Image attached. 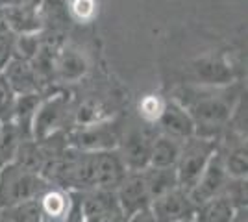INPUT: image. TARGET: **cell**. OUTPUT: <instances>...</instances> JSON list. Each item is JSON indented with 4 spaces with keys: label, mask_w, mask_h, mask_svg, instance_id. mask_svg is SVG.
I'll list each match as a JSON object with an SVG mask.
<instances>
[{
    "label": "cell",
    "mask_w": 248,
    "mask_h": 222,
    "mask_svg": "<svg viewBox=\"0 0 248 222\" xmlns=\"http://www.w3.org/2000/svg\"><path fill=\"white\" fill-rule=\"evenodd\" d=\"M217 150L218 148L215 139L200 137V135L184 139L182 148H180V156L174 165L178 185L189 192Z\"/></svg>",
    "instance_id": "7a4b0ae2"
},
{
    "label": "cell",
    "mask_w": 248,
    "mask_h": 222,
    "mask_svg": "<svg viewBox=\"0 0 248 222\" xmlns=\"http://www.w3.org/2000/svg\"><path fill=\"white\" fill-rule=\"evenodd\" d=\"M4 76L15 91V95H26V93H37V76L33 71V65L28 59L13 58L8 67L4 69Z\"/></svg>",
    "instance_id": "2e32d148"
},
{
    "label": "cell",
    "mask_w": 248,
    "mask_h": 222,
    "mask_svg": "<svg viewBox=\"0 0 248 222\" xmlns=\"http://www.w3.org/2000/svg\"><path fill=\"white\" fill-rule=\"evenodd\" d=\"M0 130H2V120H0Z\"/></svg>",
    "instance_id": "d6a6232c"
},
{
    "label": "cell",
    "mask_w": 248,
    "mask_h": 222,
    "mask_svg": "<svg viewBox=\"0 0 248 222\" xmlns=\"http://www.w3.org/2000/svg\"><path fill=\"white\" fill-rule=\"evenodd\" d=\"M13 35L8 32H0V73H4V69L8 67L13 59Z\"/></svg>",
    "instance_id": "f1b7e54d"
},
{
    "label": "cell",
    "mask_w": 248,
    "mask_h": 222,
    "mask_svg": "<svg viewBox=\"0 0 248 222\" xmlns=\"http://www.w3.org/2000/svg\"><path fill=\"white\" fill-rule=\"evenodd\" d=\"M237 204L228 194V191L220 192L217 196L202 202L195 207L193 219L195 222H232L237 211Z\"/></svg>",
    "instance_id": "9a60e30c"
},
{
    "label": "cell",
    "mask_w": 248,
    "mask_h": 222,
    "mask_svg": "<svg viewBox=\"0 0 248 222\" xmlns=\"http://www.w3.org/2000/svg\"><path fill=\"white\" fill-rule=\"evenodd\" d=\"M126 165L119 150H100L94 152V187L115 191V187L126 176Z\"/></svg>",
    "instance_id": "8fae6325"
},
{
    "label": "cell",
    "mask_w": 248,
    "mask_h": 222,
    "mask_svg": "<svg viewBox=\"0 0 248 222\" xmlns=\"http://www.w3.org/2000/svg\"><path fill=\"white\" fill-rule=\"evenodd\" d=\"M148 207L154 213L157 222H180L187 217H193L195 213V204L191 202L187 191L182 187H176L161 196H155Z\"/></svg>",
    "instance_id": "30bf717a"
},
{
    "label": "cell",
    "mask_w": 248,
    "mask_h": 222,
    "mask_svg": "<svg viewBox=\"0 0 248 222\" xmlns=\"http://www.w3.org/2000/svg\"><path fill=\"white\" fill-rule=\"evenodd\" d=\"M195 82L202 87H226L233 80L232 67L217 58H202L191 65Z\"/></svg>",
    "instance_id": "5bb4252c"
},
{
    "label": "cell",
    "mask_w": 248,
    "mask_h": 222,
    "mask_svg": "<svg viewBox=\"0 0 248 222\" xmlns=\"http://www.w3.org/2000/svg\"><path fill=\"white\" fill-rule=\"evenodd\" d=\"M74 17L82 22H89L96 15V0H73Z\"/></svg>",
    "instance_id": "83f0119b"
},
{
    "label": "cell",
    "mask_w": 248,
    "mask_h": 222,
    "mask_svg": "<svg viewBox=\"0 0 248 222\" xmlns=\"http://www.w3.org/2000/svg\"><path fill=\"white\" fill-rule=\"evenodd\" d=\"M22 139L30 137H24L21 128L17 126L13 120H4L2 122V130H0V158L4 159L6 163H10L13 159Z\"/></svg>",
    "instance_id": "603a6c76"
},
{
    "label": "cell",
    "mask_w": 248,
    "mask_h": 222,
    "mask_svg": "<svg viewBox=\"0 0 248 222\" xmlns=\"http://www.w3.org/2000/svg\"><path fill=\"white\" fill-rule=\"evenodd\" d=\"M67 113H69V102L65 95H54L48 100L41 98L31 122V137L43 141L58 133V130L67 118Z\"/></svg>",
    "instance_id": "52a82bcc"
},
{
    "label": "cell",
    "mask_w": 248,
    "mask_h": 222,
    "mask_svg": "<svg viewBox=\"0 0 248 222\" xmlns=\"http://www.w3.org/2000/svg\"><path fill=\"white\" fill-rule=\"evenodd\" d=\"M180 222H195V219H193V217H187V219H184V221H180Z\"/></svg>",
    "instance_id": "4dcf8cb0"
},
{
    "label": "cell",
    "mask_w": 248,
    "mask_h": 222,
    "mask_svg": "<svg viewBox=\"0 0 248 222\" xmlns=\"http://www.w3.org/2000/svg\"><path fill=\"white\" fill-rule=\"evenodd\" d=\"M115 198L119 202L124 217L150 206V194L146 189L143 170H128L123 181L115 187Z\"/></svg>",
    "instance_id": "9c48e42d"
},
{
    "label": "cell",
    "mask_w": 248,
    "mask_h": 222,
    "mask_svg": "<svg viewBox=\"0 0 248 222\" xmlns=\"http://www.w3.org/2000/svg\"><path fill=\"white\" fill-rule=\"evenodd\" d=\"M155 124H159L161 133L180 139V141L195 135V122L189 115V111L178 100H165L163 111Z\"/></svg>",
    "instance_id": "7c38bea8"
},
{
    "label": "cell",
    "mask_w": 248,
    "mask_h": 222,
    "mask_svg": "<svg viewBox=\"0 0 248 222\" xmlns=\"http://www.w3.org/2000/svg\"><path fill=\"white\" fill-rule=\"evenodd\" d=\"M180 104L195 122V135L215 139L233 115L235 96L224 87H204Z\"/></svg>",
    "instance_id": "6da1fadb"
},
{
    "label": "cell",
    "mask_w": 248,
    "mask_h": 222,
    "mask_svg": "<svg viewBox=\"0 0 248 222\" xmlns=\"http://www.w3.org/2000/svg\"><path fill=\"white\" fill-rule=\"evenodd\" d=\"M222 163L230 180H247L248 174V152L247 145H239L222 156Z\"/></svg>",
    "instance_id": "cb8c5ba5"
},
{
    "label": "cell",
    "mask_w": 248,
    "mask_h": 222,
    "mask_svg": "<svg viewBox=\"0 0 248 222\" xmlns=\"http://www.w3.org/2000/svg\"><path fill=\"white\" fill-rule=\"evenodd\" d=\"M180 148H182L180 139H174L165 133L154 137L152 148H150L148 167H174L178 156H180Z\"/></svg>",
    "instance_id": "ac0fdd59"
},
{
    "label": "cell",
    "mask_w": 248,
    "mask_h": 222,
    "mask_svg": "<svg viewBox=\"0 0 248 222\" xmlns=\"http://www.w3.org/2000/svg\"><path fill=\"white\" fill-rule=\"evenodd\" d=\"M46 152L43 147L41 141H35V139H22L15 156H13V163L22 167L24 170H30V172H41L43 165L46 161Z\"/></svg>",
    "instance_id": "ffe728a7"
},
{
    "label": "cell",
    "mask_w": 248,
    "mask_h": 222,
    "mask_svg": "<svg viewBox=\"0 0 248 222\" xmlns=\"http://www.w3.org/2000/svg\"><path fill=\"white\" fill-rule=\"evenodd\" d=\"M6 21L10 22L13 30L19 33L37 32L39 30V15L33 6H10V10L6 11Z\"/></svg>",
    "instance_id": "7402d4cb"
},
{
    "label": "cell",
    "mask_w": 248,
    "mask_h": 222,
    "mask_svg": "<svg viewBox=\"0 0 248 222\" xmlns=\"http://www.w3.org/2000/svg\"><path fill=\"white\" fill-rule=\"evenodd\" d=\"M154 137L146 132L145 128H130L126 132H121L119 141V154L123 158L128 170H143L148 167L150 159V148H152Z\"/></svg>",
    "instance_id": "ba28073f"
},
{
    "label": "cell",
    "mask_w": 248,
    "mask_h": 222,
    "mask_svg": "<svg viewBox=\"0 0 248 222\" xmlns=\"http://www.w3.org/2000/svg\"><path fill=\"white\" fill-rule=\"evenodd\" d=\"M121 128L115 122L94 120L82 124L71 135V147L83 152H100V150H115L121 141Z\"/></svg>",
    "instance_id": "277c9868"
},
{
    "label": "cell",
    "mask_w": 248,
    "mask_h": 222,
    "mask_svg": "<svg viewBox=\"0 0 248 222\" xmlns=\"http://www.w3.org/2000/svg\"><path fill=\"white\" fill-rule=\"evenodd\" d=\"M163 106H165V100L157 95H146L139 100V106H137V111H139V117L148 122V124H155L157 118L163 111Z\"/></svg>",
    "instance_id": "484cf974"
},
{
    "label": "cell",
    "mask_w": 248,
    "mask_h": 222,
    "mask_svg": "<svg viewBox=\"0 0 248 222\" xmlns=\"http://www.w3.org/2000/svg\"><path fill=\"white\" fill-rule=\"evenodd\" d=\"M143 176H145L146 189L150 194V202L155 196H161L170 189L180 187L174 167H146L143 169Z\"/></svg>",
    "instance_id": "d6986e66"
},
{
    "label": "cell",
    "mask_w": 248,
    "mask_h": 222,
    "mask_svg": "<svg viewBox=\"0 0 248 222\" xmlns=\"http://www.w3.org/2000/svg\"><path fill=\"white\" fill-rule=\"evenodd\" d=\"M39 207H41L43 222H67L73 215V200L71 191L48 185L39 194Z\"/></svg>",
    "instance_id": "4fadbf2b"
},
{
    "label": "cell",
    "mask_w": 248,
    "mask_h": 222,
    "mask_svg": "<svg viewBox=\"0 0 248 222\" xmlns=\"http://www.w3.org/2000/svg\"><path fill=\"white\" fill-rule=\"evenodd\" d=\"M126 222H157L154 217V213L150 211V207H143V209H139V211L132 213Z\"/></svg>",
    "instance_id": "f546056e"
},
{
    "label": "cell",
    "mask_w": 248,
    "mask_h": 222,
    "mask_svg": "<svg viewBox=\"0 0 248 222\" xmlns=\"http://www.w3.org/2000/svg\"><path fill=\"white\" fill-rule=\"evenodd\" d=\"M39 50H41V37L37 35V32L19 33L13 39V58L31 61Z\"/></svg>",
    "instance_id": "d4e9b609"
},
{
    "label": "cell",
    "mask_w": 248,
    "mask_h": 222,
    "mask_svg": "<svg viewBox=\"0 0 248 222\" xmlns=\"http://www.w3.org/2000/svg\"><path fill=\"white\" fill-rule=\"evenodd\" d=\"M54 69L63 82L73 84V82H78L85 76L87 61H85L82 52H78L74 48H63L62 52L56 56Z\"/></svg>",
    "instance_id": "e0dca14e"
},
{
    "label": "cell",
    "mask_w": 248,
    "mask_h": 222,
    "mask_svg": "<svg viewBox=\"0 0 248 222\" xmlns=\"http://www.w3.org/2000/svg\"><path fill=\"white\" fill-rule=\"evenodd\" d=\"M0 219L4 222H43L39 200H24L0 207Z\"/></svg>",
    "instance_id": "44dd1931"
},
{
    "label": "cell",
    "mask_w": 248,
    "mask_h": 222,
    "mask_svg": "<svg viewBox=\"0 0 248 222\" xmlns=\"http://www.w3.org/2000/svg\"><path fill=\"white\" fill-rule=\"evenodd\" d=\"M230 176L226 174V169H224V163H222V154L220 152H215L209 163L206 165L204 172L200 174V178L197 180V183L191 187V191L187 192L191 202L195 204V207L200 206L202 202L209 200L213 196H217L220 192H224L226 187L230 185Z\"/></svg>",
    "instance_id": "8992f818"
},
{
    "label": "cell",
    "mask_w": 248,
    "mask_h": 222,
    "mask_svg": "<svg viewBox=\"0 0 248 222\" xmlns=\"http://www.w3.org/2000/svg\"><path fill=\"white\" fill-rule=\"evenodd\" d=\"M0 222H4V221H2V219H0Z\"/></svg>",
    "instance_id": "836d02e7"
},
{
    "label": "cell",
    "mask_w": 248,
    "mask_h": 222,
    "mask_svg": "<svg viewBox=\"0 0 248 222\" xmlns=\"http://www.w3.org/2000/svg\"><path fill=\"white\" fill-rule=\"evenodd\" d=\"M46 187L48 183L43 180L41 174L24 170L10 161L0 172V207L39 198V194Z\"/></svg>",
    "instance_id": "3957f363"
},
{
    "label": "cell",
    "mask_w": 248,
    "mask_h": 222,
    "mask_svg": "<svg viewBox=\"0 0 248 222\" xmlns=\"http://www.w3.org/2000/svg\"><path fill=\"white\" fill-rule=\"evenodd\" d=\"M80 215L83 222H126L123 209L115 198V191L98 187L83 192Z\"/></svg>",
    "instance_id": "5b68a950"
},
{
    "label": "cell",
    "mask_w": 248,
    "mask_h": 222,
    "mask_svg": "<svg viewBox=\"0 0 248 222\" xmlns=\"http://www.w3.org/2000/svg\"><path fill=\"white\" fill-rule=\"evenodd\" d=\"M4 165H6V161L0 158V172H2V169H4Z\"/></svg>",
    "instance_id": "1f68e13d"
},
{
    "label": "cell",
    "mask_w": 248,
    "mask_h": 222,
    "mask_svg": "<svg viewBox=\"0 0 248 222\" xmlns=\"http://www.w3.org/2000/svg\"><path fill=\"white\" fill-rule=\"evenodd\" d=\"M15 91L11 89V85L8 84L6 76L0 73V120H10L11 109L15 104Z\"/></svg>",
    "instance_id": "4316f807"
}]
</instances>
